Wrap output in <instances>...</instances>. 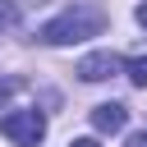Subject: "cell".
I'll use <instances>...</instances> for the list:
<instances>
[{
    "label": "cell",
    "instance_id": "obj_6",
    "mask_svg": "<svg viewBox=\"0 0 147 147\" xmlns=\"http://www.w3.org/2000/svg\"><path fill=\"white\" fill-rule=\"evenodd\" d=\"M14 18H18L14 0H0V28H14Z\"/></svg>",
    "mask_w": 147,
    "mask_h": 147
},
{
    "label": "cell",
    "instance_id": "obj_1",
    "mask_svg": "<svg viewBox=\"0 0 147 147\" xmlns=\"http://www.w3.org/2000/svg\"><path fill=\"white\" fill-rule=\"evenodd\" d=\"M101 28H106V14H101L96 5H74V9H64L60 18H51V23L41 28V41H46V46H69V41L96 37Z\"/></svg>",
    "mask_w": 147,
    "mask_h": 147
},
{
    "label": "cell",
    "instance_id": "obj_5",
    "mask_svg": "<svg viewBox=\"0 0 147 147\" xmlns=\"http://www.w3.org/2000/svg\"><path fill=\"white\" fill-rule=\"evenodd\" d=\"M124 69H129V78H133L138 87H147V55H133V60H129Z\"/></svg>",
    "mask_w": 147,
    "mask_h": 147
},
{
    "label": "cell",
    "instance_id": "obj_8",
    "mask_svg": "<svg viewBox=\"0 0 147 147\" xmlns=\"http://www.w3.org/2000/svg\"><path fill=\"white\" fill-rule=\"evenodd\" d=\"M69 147H101V142H96V138H74Z\"/></svg>",
    "mask_w": 147,
    "mask_h": 147
},
{
    "label": "cell",
    "instance_id": "obj_7",
    "mask_svg": "<svg viewBox=\"0 0 147 147\" xmlns=\"http://www.w3.org/2000/svg\"><path fill=\"white\" fill-rule=\"evenodd\" d=\"M129 147H147V133H129Z\"/></svg>",
    "mask_w": 147,
    "mask_h": 147
},
{
    "label": "cell",
    "instance_id": "obj_4",
    "mask_svg": "<svg viewBox=\"0 0 147 147\" xmlns=\"http://www.w3.org/2000/svg\"><path fill=\"white\" fill-rule=\"evenodd\" d=\"M92 124H96V133H119V129L129 124V110H124L119 101H106V106L92 110Z\"/></svg>",
    "mask_w": 147,
    "mask_h": 147
},
{
    "label": "cell",
    "instance_id": "obj_2",
    "mask_svg": "<svg viewBox=\"0 0 147 147\" xmlns=\"http://www.w3.org/2000/svg\"><path fill=\"white\" fill-rule=\"evenodd\" d=\"M0 133L9 138V142H18V147H37L41 138H46V119H41V110H0Z\"/></svg>",
    "mask_w": 147,
    "mask_h": 147
},
{
    "label": "cell",
    "instance_id": "obj_3",
    "mask_svg": "<svg viewBox=\"0 0 147 147\" xmlns=\"http://www.w3.org/2000/svg\"><path fill=\"white\" fill-rule=\"evenodd\" d=\"M110 74H119V60H115L110 51L83 55V64H78V78H87V83H101V78H110Z\"/></svg>",
    "mask_w": 147,
    "mask_h": 147
},
{
    "label": "cell",
    "instance_id": "obj_9",
    "mask_svg": "<svg viewBox=\"0 0 147 147\" xmlns=\"http://www.w3.org/2000/svg\"><path fill=\"white\" fill-rule=\"evenodd\" d=\"M138 23H142V28H147V5H138Z\"/></svg>",
    "mask_w": 147,
    "mask_h": 147
}]
</instances>
